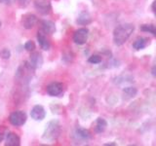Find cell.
Listing matches in <instances>:
<instances>
[{
	"instance_id": "1",
	"label": "cell",
	"mask_w": 156,
	"mask_h": 146,
	"mask_svg": "<svg viewBox=\"0 0 156 146\" xmlns=\"http://www.w3.org/2000/svg\"><path fill=\"white\" fill-rule=\"evenodd\" d=\"M134 30H135V26L132 23L120 24V26L115 27L113 31L114 44L117 46H122L130 38Z\"/></svg>"
},
{
	"instance_id": "2",
	"label": "cell",
	"mask_w": 156,
	"mask_h": 146,
	"mask_svg": "<svg viewBox=\"0 0 156 146\" xmlns=\"http://www.w3.org/2000/svg\"><path fill=\"white\" fill-rule=\"evenodd\" d=\"M62 128L58 120H52L46 125V128L43 133V139L48 141L56 140L61 134Z\"/></svg>"
},
{
	"instance_id": "3",
	"label": "cell",
	"mask_w": 156,
	"mask_h": 146,
	"mask_svg": "<svg viewBox=\"0 0 156 146\" xmlns=\"http://www.w3.org/2000/svg\"><path fill=\"white\" fill-rule=\"evenodd\" d=\"M27 119V117L26 112L18 110L11 113V115L9 117V122L15 127H21L26 124Z\"/></svg>"
},
{
	"instance_id": "4",
	"label": "cell",
	"mask_w": 156,
	"mask_h": 146,
	"mask_svg": "<svg viewBox=\"0 0 156 146\" xmlns=\"http://www.w3.org/2000/svg\"><path fill=\"white\" fill-rule=\"evenodd\" d=\"M88 37H89V29L82 27L75 30L74 34H73V41L78 45H84L88 40Z\"/></svg>"
},
{
	"instance_id": "5",
	"label": "cell",
	"mask_w": 156,
	"mask_h": 146,
	"mask_svg": "<svg viewBox=\"0 0 156 146\" xmlns=\"http://www.w3.org/2000/svg\"><path fill=\"white\" fill-rule=\"evenodd\" d=\"M34 7L41 15H49L52 11V5L49 0H34Z\"/></svg>"
},
{
	"instance_id": "6",
	"label": "cell",
	"mask_w": 156,
	"mask_h": 146,
	"mask_svg": "<svg viewBox=\"0 0 156 146\" xmlns=\"http://www.w3.org/2000/svg\"><path fill=\"white\" fill-rule=\"evenodd\" d=\"M46 91L51 96H60L63 92V85L60 82H53L47 86Z\"/></svg>"
},
{
	"instance_id": "7",
	"label": "cell",
	"mask_w": 156,
	"mask_h": 146,
	"mask_svg": "<svg viewBox=\"0 0 156 146\" xmlns=\"http://www.w3.org/2000/svg\"><path fill=\"white\" fill-rule=\"evenodd\" d=\"M38 22V19L35 15L33 14H26L22 18V24L26 29H31L35 26V24Z\"/></svg>"
},
{
	"instance_id": "8",
	"label": "cell",
	"mask_w": 156,
	"mask_h": 146,
	"mask_svg": "<svg viewBox=\"0 0 156 146\" xmlns=\"http://www.w3.org/2000/svg\"><path fill=\"white\" fill-rule=\"evenodd\" d=\"M28 63L30 64V66L33 68L34 70L37 69V68H39V67H41L42 64H43L42 55H41L40 53H38V52L32 53L31 55H30V57H29Z\"/></svg>"
},
{
	"instance_id": "9",
	"label": "cell",
	"mask_w": 156,
	"mask_h": 146,
	"mask_svg": "<svg viewBox=\"0 0 156 146\" xmlns=\"http://www.w3.org/2000/svg\"><path fill=\"white\" fill-rule=\"evenodd\" d=\"M30 116L35 121H42L46 117V111L42 105H35L30 111Z\"/></svg>"
},
{
	"instance_id": "10",
	"label": "cell",
	"mask_w": 156,
	"mask_h": 146,
	"mask_svg": "<svg viewBox=\"0 0 156 146\" xmlns=\"http://www.w3.org/2000/svg\"><path fill=\"white\" fill-rule=\"evenodd\" d=\"M74 137H76L77 141H87L92 137V134L90 133V130H88L86 129L83 128H77L74 130Z\"/></svg>"
},
{
	"instance_id": "11",
	"label": "cell",
	"mask_w": 156,
	"mask_h": 146,
	"mask_svg": "<svg viewBox=\"0 0 156 146\" xmlns=\"http://www.w3.org/2000/svg\"><path fill=\"white\" fill-rule=\"evenodd\" d=\"M41 30L45 34H53L56 31V24L52 21L44 19V21L41 22Z\"/></svg>"
},
{
	"instance_id": "12",
	"label": "cell",
	"mask_w": 156,
	"mask_h": 146,
	"mask_svg": "<svg viewBox=\"0 0 156 146\" xmlns=\"http://www.w3.org/2000/svg\"><path fill=\"white\" fill-rule=\"evenodd\" d=\"M37 41L39 43V45H40L41 49H43V50L48 51L49 49H50V47H51L50 42L48 41L45 33H44L42 30H39L37 32Z\"/></svg>"
},
{
	"instance_id": "13",
	"label": "cell",
	"mask_w": 156,
	"mask_h": 146,
	"mask_svg": "<svg viewBox=\"0 0 156 146\" xmlns=\"http://www.w3.org/2000/svg\"><path fill=\"white\" fill-rule=\"evenodd\" d=\"M6 146H20L21 145V139L19 135L15 133H8L6 135Z\"/></svg>"
},
{
	"instance_id": "14",
	"label": "cell",
	"mask_w": 156,
	"mask_h": 146,
	"mask_svg": "<svg viewBox=\"0 0 156 146\" xmlns=\"http://www.w3.org/2000/svg\"><path fill=\"white\" fill-rule=\"evenodd\" d=\"M76 23L78 24H80V26H87V24H89L92 23V18L90 16V14L84 11L80 13V15L78 16L77 19H76Z\"/></svg>"
},
{
	"instance_id": "15",
	"label": "cell",
	"mask_w": 156,
	"mask_h": 146,
	"mask_svg": "<svg viewBox=\"0 0 156 146\" xmlns=\"http://www.w3.org/2000/svg\"><path fill=\"white\" fill-rule=\"evenodd\" d=\"M107 127V122L104 119L100 117V118H98L96 120V123H95V131L96 134H101L104 133L105 130Z\"/></svg>"
},
{
	"instance_id": "16",
	"label": "cell",
	"mask_w": 156,
	"mask_h": 146,
	"mask_svg": "<svg viewBox=\"0 0 156 146\" xmlns=\"http://www.w3.org/2000/svg\"><path fill=\"white\" fill-rule=\"evenodd\" d=\"M148 44H149V39L140 37V38L136 39V40L133 43V48L135 50H138V51L143 50V49H144Z\"/></svg>"
},
{
	"instance_id": "17",
	"label": "cell",
	"mask_w": 156,
	"mask_h": 146,
	"mask_svg": "<svg viewBox=\"0 0 156 146\" xmlns=\"http://www.w3.org/2000/svg\"><path fill=\"white\" fill-rule=\"evenodd\" d=\"M140 29L141 31L144 32H148V33H151L152 35H156V28H155V26L154 24H143V26H140Z\"/></svg>"
},
{
	"instance_id": "18",
	"label": "cell",
	"mask_w": 156,
	"mask_h": 146,
	"mask_svg": "<svg viewBox=\"0 0 156 146\" xmlns=\"http://www.w3.org/2000/svg\"><path fill=\"white\" fill-rule=\"evenodd\" d=\"M123 92L128 97H134L136 95V92H138V90L134 87H126L123 89Z\"/></svg>"
},
{
	"instance_id": "19",
	"label": "cell",
	"mask_w": 156,
	"mask_h": 146,
	"mask_svg": "<svg viewBox=\"0 0 156 146\" xmlns=\"http://www.w3.org/2000/svg\"><path fill=\"white\" fill-rule=\"evenodd\" d=\"M88 62L92 63V64H98V63L101 62V57L99 55H93L88 58Z\"/></svg>"
},
{
	"instance_id": "20",
	"label": "cell",
	"mask_w": 156,
	"mask_h": 146,
	"mask_svg": "<svg viewBox=\"0 0 156 146\" xmlns=\"http://www.w3.org/2000/svg\"><path fill=\"white\" fill-rule=\"evenodd\" d=\"M24 49L28 52H33L34 50H35V43L31 40L27 41L26 44H24Z\"/></svg>"
},
{
	"instance_id": "21",
	"label": "cell",
	"mask_w": 156,
	"mask_h": 146,
	"mask_svg": "<svg viewBox=\"0 0 156 146\" xmlns=\"http://www.w3.org/2000/svg\"><path fill=\"white\" fill-rule=\"evenodd\" d=\"M0 56H1V57L4 58V60H8V58H10V57H11V52H10L9 49L5 48L0 52Z\"/></svg>"
},
{
	"instance_id": "22",
	"label": "cell",
	"mask_w": 156,
	"mask_h": 146,
	"mask_svg": "<svg viewBox=\"0 0 156 146\" xmlns=\"http://www.w3.org/2000/svg\"><path fill=\"white\" fill-rule=\"evenodd\" d=\"M16 2V0H0V3H5V4H13Z\"/></svg>"
},
{
	"instance_id": "23",
	"label": "cell",
	"mask_w": 156,
	"mask_h": 146,
	"mask_svg": "<svg viewBox=\"0 0 156 146\" xmlns=\"http://www.w3.org/2000/svg\"><path fill=\"white\" fill-rule=\"evenodd\" d=\"M151 74H152L153 77L156 76V66H155V65L152 66V69H151Z\"/></svg>"
},
{
	"instance_id": "24",
	"label": "cell",
	"mask_w": 156,
	"mask_h": 146,
	"mask_svg": "<svg viewBox=\"0 0 156 146\" xmlns=\"http://www.w3.org/2000/svg\"><path fill=\"white\" fill-rule=\"evenodd\" d=\"M105 146H116V143L113 142H109V143H105Z\"/></svg>"
},
{
	"instance_id": "25",
	"label": "cell",
	"mask_w": 156,
	"mask_h": 146,
	"mask_svg": "<svg viewBox=\"0 0 156 146\" xmlns=\"http://www.w3.org/2000/svg\"><path fill=\"white\" fill-rule=\"evenodd\" d=\"M151 8H152V11H153V13H155V1H153L152 5H151Z\"/></svg>"
},
{
	"instance_id": "26",
	"label": "cell",
	"mask_w": 156,
	"mask_h": 146,
	"mask_svg": "<svg viewBox=\"0 0 156 146\" xmlns=\"http://www.w3.org/2000/svg\"><path fill=\"white\" fill-rule=\"evenodd\" d=\"M3 139H4V134L1 133V131H0V142H1Z\"/></svg>"
},
{
	"instance_id": "27",
	"label": "cell",
	"mask_w": 156,
	"mask_h": 146,
	"mask_svg": "<svg viewBox=\"0 0 156 146\" xmlns=\"http://www.w3.org/2000/svg\"><path fill=\"white\" fill-rule=\"evenodd\" d=\"M1 26H2V23H1V21H0V27H1Z\"/></svg>"
}]
</instances>
